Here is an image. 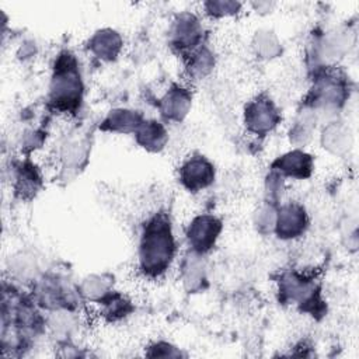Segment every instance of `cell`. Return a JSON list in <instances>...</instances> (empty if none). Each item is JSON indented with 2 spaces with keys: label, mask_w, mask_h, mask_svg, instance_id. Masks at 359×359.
Returning <instances> with one entry per match:
<instances>
[{
  "label": "cell",
  "mask_w": 359,
  "mask_h": 359,
  "mask_svg": "<svg viewBox=\"0 0 359 359\" xmlns=\"http://www.w3.org/2000/svg\"><path fill=\"white\" fill-rule=\"evenodd\" d=\"M83 83L76 57L70 52L57 56L49 87L50 105L62 112H74L80 107Z\"/></svg>",
  "instance_id": "obj_2"
},
{
  "label": "cell",
  "mask_w": 359,
  "mask_h": 359,
  "mask_svg": "<svg viewBox=\"0 0 359 359\" xmlns=\"http://www.w3.org/2000/svg\"><path fill=\"white\" fill-rule=\"evenodd\" d=\"M213 66V57L212 53L208 49H199L189 57L188 69L191 70V74L194 76H205Z\"/></svg>",
  "instance_id": "obj_16"
},
{
  "label": "cell",
  "mask_w": 359,
  "mask_h": 359,
  "mask_svg": "<svg viewBox=\"0 0 359 359\" xmlns=\"http://www.w3.org/2000/svg\"><path fill=\"white\" fill-rule=\"evenodd\" d=\"M222 231V222L210 215L196 216L187 231L188 243L196 252L209 251Z\"/></svg>",
  "instance_id": "obj_5"
},
{
  "label": "cell",
  "mask_w": 359,
  "mask_h": 359,
  "mask_svg": "<svg viewBox=\"0 0 359 359\" xmlns=\"http://www.w3.org/2000/svg\"><path fill=\"white\" fill-rule=\"evenodd\" d=\"M314 101L313 105L317 104H327V105H337L341 100L345 98L344 86L335 76H327L320 79L314 86Z\"/></svg>",
  "instance_id": "obj_14"
},
{
  "label": "cell",
  "mask_w": 359,
  "mask_h": 359,
  "mask_svg": "<svg viewBox=\"0 0 359 359\" xmlns=\"http://www.w3.org/2000/svg\"><path fill=\"white\" fill-rule=\"evenodd\" d=\"M137 143L149 151H158L167 143V132L160 122H143L135 132Z\"/></svg>",
  "instance_id": "obj_12"
},
{
  "label": "cell",
  "mask_w": 359,
  "mask_h": 359,
  "mask_svg": "<svg viewBox=\"0 0 359 359\" xmlns=\"http://www.w3.org/2000/svg\"><path fill=\"white\" fill-rule=\"evenodd\" d=\"M31 164H22L18 175H17V191L28 194V192H35V189L39 185V175L34 170Z\"/></svg>",
  "instance_id": "obj_15"
},
{
  "label": "cell",
  "mask_w": 359,
  "mask_h": 359,
  "mask_svg": "<svg viewBox=\"0 0 359 359\" xmlns=\"http://www.w3.org/2000/svg\"><path fill=\"white\" fill-rule=\"evenodd\" d=\"M88 48L102 60H112L122 48V39L118 32L112 29H102L94 34L88 42Z\"/></svg>",
  "instance_id": "obj_10"
},
{
  "label": "cell",
  "mask_w": 359,
  "mask_h": 359,
  "mask_svg": "<svg viewBox=\"0 0 359 359\" xmlns=\"http://www.w3.org/2000/svg\"><path fill=\"white\" fill-rule=\"evenodd\" d=\"M180 180L188 191H201L213 182L215 167L203 156L191 157L182 164L180 170Z\"/></svg>",
  "instance_id": "obj_6"
},
{
  "label": "cell",
  "mask_w": 359,
  "mask_h": 359,
  "mask_svg": "<svg viewBox=\"0 0 359 359\" xmlns=\"http://www.w3.org/2000/svg\"><path fill=\"white\" fill-rule=\"evenodd\" d=\"M244 119L251 132L265 135L279 123L280 114L268 97L259 95L245 107Z\"/></svg>",
  "instance_id": "obj_4"
},
{
  "label": "cell",
  "mask_w": 359,
  "mask_h": 359,
  "mask_svg": "<svg viewBox=\"0 0 359 359\" xmlns=\"http://www.w3.org/2000/svg\"><path fill=\"white\" fill-rule=\"evenodd\" d=\"M202 38V27L199 21L188 13L178 15L171 29V42L180 50L192 49Z\"/></svg>",
  "instance_id": "obj_8"
},
{
  "label": "cell",
  "mask_w": 359,
  "mask_h": 359,
  "mask_svg": "<svg viewBox=\"0 0 359 359\" xmlns=\"http://www.w3.org/2000/svg\"><path fill=\"white\" fill-rule=\"evenodd\" d=\"M275 171L293 178H307L313 170V158L302 150L289 151L278 157L272 164Z\"/></svg>",
  "instance_id": "obj_9"
},
{
  "label": "cell",
  "mask_w": 359,
  "mask_h": 359,
  "mask_svg": "<svg viewBox=\"0 0 359 359\" xmlns=\"http://www.w3.org/2000/svg\"><path fill=\"white\" fill-rule=\"evenodd\" d=\"M279 293L282 302H293L302 306L303 310L317 313L321 307L320 292L311 279H307L296 272H286L279 282Z\"/></svg>",
  "instance_id": "obj_3"
},
{
  "label": "cell",
  "mask_w": 359,
  "mask_h": 359,
  "mask_svg": "<svg viewBox=\"0 0 359 359\" xmlns=\"http://www.w3.org/2000/svg\"><path fill=\"white\" fill-rule=\"evenodd\" d=\"M307 227V215L302 205L287 203L282 206L275 217V229L279 238H296Z\"/></svg>",
  "instance_id": "obj_7"
},
{
  "label": "cell",
  "mask_w": 359,
  "mask_h": 359,
  "mask_svg": "<svg viewBox=\"0 0 359 359\" xmlns=\"http://www.w3.org/2000/svg\"><path fill=\"white\" fill-rule=\"evenodd\" d=\"M175 254V240L171 223L165 215H156L143 229L139 245V262L144 275L156 278L171 265Z\"/></svg>",
  "instance_id": "obj_1"
},
{
  "label": "cell",
  "mask_w": 359,
  "mask_h": 359,
  "mask_svg": "<svg viewBox=\"0 0 359 359\" xmlns=\"http://www.w3.org/2000/svg\"><path fill=\"white\" fill-rule=\"evenodd\" d=\"M191 107V95L187 90L180 88V87H172L161 100V114L174 121L182 119L188 109Z\"/></svg>",
  "instance_id": "obj_11"
},
{
  "label": "cell",
  "mask_w": 359,
  "mask_h": 359,
  "mask_svg": "<svg viewBox=\"0 0 359 359\" xmlns=\"http://www.w3.org/2000/svg\"><path fill=\"white\" fill-rule=\"evenodd\" d=\"M238 7H240V4L234 3V1H209V3H206L208 11L216 17L237 13Z\"/></svg>",
  "instance_id": "obj_17"
},
{
  "label": "cell",
  "mask_w": 359,
  "mask_h": 359,
  "mask_svg": "<svg viewBox=\"0 0 359 359\" xmlns=\"http://www.w3.org/2000/svg\"><path fill=\"white\" fill-rule=\"evenodd\" d=\"M142 123L143 121L139 112L129 111V109H115L108 114L101 128L104 130L128 133V132H136Z\"/></svg>",
  "instance_id": "obj_13"
}]
</instances>
